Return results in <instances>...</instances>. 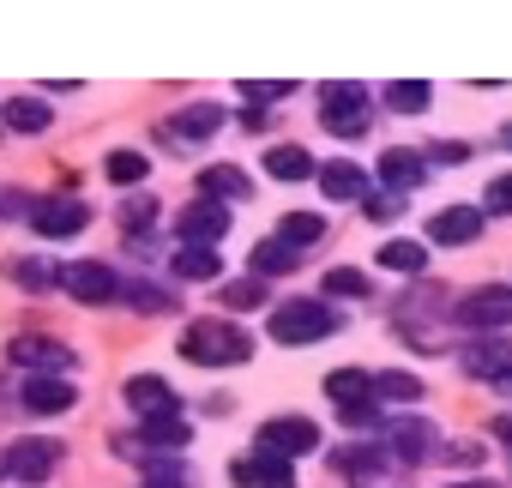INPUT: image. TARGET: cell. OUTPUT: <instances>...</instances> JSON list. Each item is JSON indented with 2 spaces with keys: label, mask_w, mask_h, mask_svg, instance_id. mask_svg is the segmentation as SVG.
I'll return each instance as SVG.
<instances>
[{
  "label": "cell",
  "mask_w": 512,
  "mask_h": 488,
  "mask_svg": "<svg viewBox=\"0 0 512 488\" xmlns=\"http://www.w3.org/2000/svg\"><path fill=\"white\" fill-rule=\"evenodd\" d=\"M181 356L193 368H235V362L253 356V338L241 326H229V320H193L181 332Z\"/></svg>",
  "instance_id": "obj_1"
},
{
  "label": "cell",
  "mask_w": 512,
  "mask_h": 488,
  "mask_svg": "<svg viewBox=\"0 0 512 488\" xmlns=\"http://www.w3.org/2000/svg\"><path fill=\"white\" fill-rule=\"evenodd\" d=\"M452 488H494V482H452Z\"/></svg>",
  "instance_id": "obj_43"
},
{
  "label": "cell",
  "mask_w": 512,
  "mask_h": 488,
  "mask_svg": "<svg viewBox=\"0 0 512 488\" xmlns=\"http://www.w3.org/2000/svg\"><path fill=\"white\" fill-rule=\"evenodd\" d=\"M320 127L338 133V139H362L368 133V91L362 85H326L320 91Z\"/></svg>",
  "instance_id": "obj_4"
},
{
  "label": "cell",
  "mask_w": 512,
  "mask_h": 488,
  "mask_svg": "<svg viewBox=\"0 0 512 488\" xmlns=\"http://www.w3.org/2000/svg\"><path fill=\"white\" fill-rule=\"evenodd\" d=\"M121 217H127V229H145V223H151V199H133Z\"/></svg>",
  "instance_id": "obj_41"
},
{
  "label": "cell",
  "mask_w": 512,
  "mask_h": 488,
  "mask_svg": "<svg viewBox=\"0 0 512 488\" xmlns=\"http://www.w3.org/2000/svg\"><path fill=\"white\" fill-rule=\"evenodd\" d=\"M488 205H494V211H512V175L488 181Z\"/></svg>",
  "instance_id": "obj_38"
},
{
  "label": "cell",
  "mask_w": 512,
  "mask_h": 488,
  "mask_svg": "<svg viewBox=\"0 0 512 488\" xmlns=\"http://www.w3.org/2000/svg\"><path fill=\"white\" fill-rule=\"evenodd\" d=\"M61 284H67V296H79V302H115V296H121L115 272L97 266V260H73V266H61Z\"/></svg>",
  "instance_id": "obj_8"
},
{
  "label": "cell",
  "mask_w": 512,
  "mask_h": 488,
  "mask_svg": "<svg viewBox=\"0 0 512 488\" xmlns=\"http://www.w3.org/2000/svg\"><path fill=\"white\" fill-rule=\"evenodd\" d=\"M374 398L416 404V398H422V380H416V374H374Z\"/></svg>",
  "instance_id": "obj_32"
},
{
  "label": "cell",
  "mask_w": 512,
  "mask_h": 488,
  "mask_svg": "<svg viewBox=\"0 0 512 488\" xmlns=\"http://www.w3.org/2000/svg\"><path fill=\"white\" fill-rule=\"evenodd\" d=\"M380 266L416 278V272H428V248H422V241H386V248H380Z\"/></svg>",
  "instance_id": "obj_26"
},
{
  "label": "cell",
  "mask_w": 512,
  "mask_h": 488,
  "mask_svg": "<svg viewBox=\"0 0 512 488\" xmlns=\"http://www.w3.org/2000/svg\"><path fill=\"white\" fill-rule=\"evenodd\" d=\"M380 175L392 181V193H404V187L428 181V157H422V151H404V145H392V151L380 157Z\"/></svg>",
  "instance_id": "obj_19"
},
{
  "label": "cell",
  "mask_w": 512,
  "mask_h": 488,
  "mask_svg": "<svg viewBox=\"0 0 512 488\" xmlns=\"http://www.w3.org/2000/svg\"><path fill=\"white\" fill-rule=\"evenodd\" d=\"M85 223H91V205L85 199H43L31 211V229L37 235H79Z\"/></svg>",
  "instance_id": "obj_13"
},
{
  "label": "cell",
  "mask_w": 512,
  "mask_h": 488,
  "mask_svg": "<svg viewBox=\"0 0 512 488\" xmlns=\"http://www.w3.org/2000/svg\"><path fill=\"white\" fill-rule=\"evenodd\" d=\"M223 272V260L211 254V248H187L181 241V254H175V278H187V284H211Z\"/></svg>",
  "instance_id": "obj_25"
},
{
  "label": "cell",
  "mask_w": 512,
  "mask_h": 488,
  "mask_svg": "<svg viewBox=\"0 0 512 488\" xmlns=\"http://www.w3.org/2000/svg\"><path fill=\"white\" fill-rule=\"evenodd\" d=\"M145 488H193V482H187V476H151Z\"/></svg>",
  "instance_id": "obj_42"
},
{
  "label": "cell",
  "mask_w": 512,
  "mask_h": 488,
  "mask_svg": "<svg viewBox=\"0 0 512 488\" xmlns=\"http://www.w3.org/2000/svg\"><path fill=\"white\" fill-rule=\"evenodd\" d=\"M217 127H223V109L217 103H193V109H181L169 121V139H211Z\"/></svg>",
  "instance_id": "obj_21"
},
{
  "label": "cell",
  "mask_w": 512,
  "mask_h": 488,
  "mask_svg": "<svg viewBox=\"0 0 512 488\" xmlns=\"http://www.w3.org/2000/svg\"><path fill=\"white\" fill-rule=\"evenodd\" d=\"M61 464V440H13L7 452V470L25 482V488H43V476Z\"/></svg>",
  "instance_id": "obj_6"
},
{
  "label": "cell",
  "mask_w": 512,
  "mask_h": 488,
  "mask_svg": "<svg viewBox=\"0 0 512 488\" xmlns=\"http://www.w3.org/2000/svg\"><path fill=\"white\" fill-rule=\"evenodd\" d=\"M446 464H482V446L458 440V446H446Z\"/></svg>",
  "instance_id": "obj_39"
},
{
  "label": "cell",
  "mask_w": 512,
  "mask_h": 488,
  "mask_svg": "<svg viewBox=\"0 0 512 488\" xmlns=\"http://www.w3.org/2000/svg\"><path fill=\"white\" fill-rule=\"evenodd\" d=\"M380 103H386V109H398V115H422V109L434 103V91H428L422 79H398V85H386V91H380Z\"/></svg>",
  "instance_id": "obj_27"
},
{
  "label": "cell",
  "mask_w": 512,
  "mask_h": 488,
  "mask_svg": "<svg viewBox=\"0 0 512 488\" xmlns=\"http://www.w3.org/2000/svg\"><path fill=\"white\" fill-rule=\"evenodd\" d=\"M290 91H296L290 79H247V85H241V97H247V103H284Z\"/></svg>",
  "instance_id": "obj_34"
},
{
  "label": "cell",
  "mask_w": 512,
  "mask_h": 488,
  "mask_svg": "<svg viewBox=\"0 0 512 488\" xmlns=\"http://www.w3.org/2000/svg\"><path fill=\"white\" fill-rule=\"evenodd\" d=\"M13 362L61 374V368H73V350H67V344H55V338H13Z\"/></svg>",
  "instance_id": "obj_18"
},
{
  "label": "cell",
  "mask_w": 512,
  "mask_h": 488,
  "mask_svg": "<svg viewBox=\"0 0 512 488\" xmlns=\"http://www.w3.org/2000/svg\"><path fill=\"white\" fill-rule=\"evenodd\" d=\"M109 181L115 187H133V181H145V169H151V157H139V151H109Z\"/></svg>",
  "instance_id": "obj_31"
},
{
  "label": "cell",
  "mask_w": 512,
  "mask_h": 488,
  "mask_svg": "<svg viewBox=\"0 0 512 488\" xmlns=\"http://www.w3.org/2000/svg\"><path fill=\"white\" fill-rule=\"evenodd\" d=\"M326 296H368V278L350 272V266H332L326 272Z\"/></svg>",
  "instance_id": "obj_35"
},
{
  "label": "cell",
  "mask_w": 512,
  "mask_h": 488,
  "mask_svg": "<svg viewBox=\"0 0 512 488\" xmlns=\"http://www.w3.org/2000/svg\"><path fill=\"white\" fill-rule=\"evenodd\" d=\"M229 476H235V488H296V470H290V464H278V458H260V452L241 458Z\"/></svg>",
  "instance_id": "obj_16"
},
{
  "label": "cell",
  "mask_w": 512,
  "mask_h": 488,
  "mask_svg": "<svg viewBox=\"0 0 512 488\" xmlns=\"http://www.w3.org/2000/svg\"><path fill=\"white\" fill-rule=\"evenodd\" d=\"M326 235V217L320 211H290L284 223H278V241L284 248H308V241H320Z\"/></svg>",
  "instance_id": "obj_28"
},
{
  "label": "cell",
  "mask_w": 512,
  "mask_h": 488,
  "mask_svg": "<svg viewBox=\"0 0 512 488\" xmlns=\"http://www.w3.org/2000/svg\"><path fill=\"white\" fill-rule=\"evenodd\" d=\"M362 211H368L374 223H392V217L404 211V193H392V187H386V193H368V205H362Z\"/></svg>",
  "instance_id": "obj_37"
},
{
  "label": "cell",
  "mask_w": 512,
  "mask_h": 488,
  "mask_svg": "<svg viewBox=\"0 0 512 488\" xmlns=\"http://www.w3.org/2000/svg\"><path fill=\"white\" fill-rule=\"evenodd\" d=\"M422 157H434V163H464V157H470V151H464V145H428V151H422Z\"/></svg>",
  "instance_id": "obj_40"
},
{
  "label": "cell",
  "mask_w": 512,
  "mask_h": 488,
  "mask_svg": "<svg viewBox=\"0 0 512 488\" xmlns=\"http://www.w3.org/2000/svg\"><path fill=\"white\" fill-rule=\"evenodd\" d=\"M229 205H217V199H199V205H187L181 211V241L187 248H211V241H223L229 235Z\"/></svg>",
  "instance_id": "obj_7"
},
{
  "label": "cell",
  "mask_w": 512,
  "mask_h": 488,
  "mask_svg": "<svg viewBox=\"0 0 512 488\" xmlns=\"http://www.w3.org/2000/svg\"><path fill=\"white\" fill-rule=\"evenodd\" d=\"M247 193H253V181H247L235 163H211V169L199 175V199H217V205L229 199V205H235V199H247Z\"/></svg>",
  "instance_id": "obj_17"
},
{
  "label": "cell",
  "mask_w": 512,
  "mask_h": 488,
  "mask_svg": "<svg viewBox=\"0 0 512 488\" xmlns=\"http://www.w3.org/2000/svg\"><path fill=\"white\" fill-rule=\"evenodd\" d=\"M0 121H7L13 133H49L55 109H49V103H37V97H7V103H0Z\"/></svg>",
  "instance_id": "obj_20"
},
{
  "label": "cell",
  "mask_w": 512,
  "mask_h": 488,
  "mask_svg": "<svg viewBox=\"0 0 512 488\" xmlns=\"http://www.w3.org/2000/svg\"><path fill=\"white\" fill-rule=\"evenodd\" d=\"M127 404L139 410V422H157V416H175L181 410L175 392H169V380H157V374H133L127 380Z\"/></svg>",
  "instance_id": "obj_14"
},
{
  "label": "cell",
  "mask_w": 512,
  "mask_h": 488,
  "mask_svg": "<svg viewBox=\"0 0 512 488\" xmlns=\"http://www.w3.org/2000/svg\"><path fill=\"white\" fill-rule=\"evenodd\" d=\"M121 296H127V302H133V308H139V314H163V308H169V296H163V290H157V284H127V290H121Z\"/></svg>",
  "instance_id": "obj_36"
},
{
  "label": "cell",
  "mask_w": 512,
  "mask_h": 488,
  "mask_svg": "<svg viewBox=\"0 0 512 488\" xmlns=\"http://www.w3.org/2000/svg\"><path fill=\"white\" fill-rule=\"evenodd\" d=\"M253 272L260 278H278V272H296V248H284V241L272 235V241H260L253 248Z\"/></svg>",
  "instance_id": "obj_29"
},
{
  "label": "cell",
  "mask_w": 512,
  "mask_h": 488,
  "mask_svg": "<svg viewBox=\"0 0 512 488\" xmlns=\"http://www.w3.org/2000/svg\"><path fill=\"white\" fill-rule=\"evenodd\" d=\"M464 368H470L476 380H494V386L512 392V338H476V344L464 350Z\"/></svg>",
  "instance_id": "obj_11"
},
{
  "label": "cell",
  "mask_w": 512,
  "mask_h": 488,
  "mask_svg": "<svg viewBox=\"0 0 512 488\" xmlns=\"http://www.w3.org/2000/svg\"><path fill=\"white\" fill-rule=\"evenodd\" d=\"M13 278H19V284H25L31 296H43L49 284H61V272H55L49 260H13Z\"/></svg>",
  "instance_id": "obj_33"
},
{
  "label": "cell",
  "mask_w": 512,
  "mask_h": 488,
  "mask_svg": "<svg viewBox=\"0 0 512 488\" xmlns=\"http://www.w3.org/2000/svg\"><path fill=\"white\" fill-rule=\"evenodd\" d=\"M73 398H79V392H73L61 374H31V380H25V392H19V404H25L31 416H67V410H73Z\"/></svg>",
  "instance_id": "obj_12"
},
{
  "label": "cell",
  "mask_w": 512,
  "mask_h": 488,
  "mask_svg": "<svg viewBox=\"0 0 512 488\" xmlns=\"http://www.w3.org/2000/svg\"><path fill=\"white\" fill-rule=\"evenodd\" d=\"M266 175H272V181H308V175H320V169H314V157H308L302 145H272V151H266Z\"/></svg>",
  "instance_id": "obj_22"
},
{
  "label": "cell",
  "mask_w": 512,
  "mask_h": 488,
  "mask_svg": "<svg viewBox=\"0 0 512 488\" xmlns=\"http://www.w3.org/2000/svg\"><path fill=\"white\" fill-rule=\"evenodd\" d=\"M482 235V211L476 205H452V211H440L434 223H428V241L434 248H458V241H476Z\"/></svg>",
  "instance_id": "obj_15"
},
{
  "label": "cell",
  "mask_w": 512,
  "mask_h": 488,
  "mask_svg": "<svg viewBox=\"0 0 512 488\" xmlns=\"http://www.w3.org/2000/svg\"><path fill=\"white\" fill-rule=\"evenodd\" d=\"M338 470H350L362 488H380V476H386V452H380V446H344V452H338Z\"/></svg>",
  "instance_id": "obj_23"
},
{
  "label": "cell",
  "mask_w": 512,
  "mask_h": 488,
  "mask_svg": "<svg viewBox=\"0 0 512 488\" xmlns=\"http://www.w3.org/2000/svg\"><path fill=\"white\" fill-rule=\"evenodd\" d=\"M0 476H13V470H7V458H0Z\"/></svg>",
  "instance_id": "obj_45"
},
{
  "label": "cell",
  "mask_w": 512,
  "mask_h": 488,
  "mask_svg": "<svg viewBox=\"0 0 512 488\" xmlns=\"http://www.w3.org/2000/svg\"><path fill=\"white\" fill-rule=\"evenodd\" d=\"M458 320L464 326H512V290L506 284H482L458 302Z\"/></svg>",
  "instance_id": "obj_10"
},
{
  "label": "cell",
  "mask_w": 512,
  "mask_h": 488,
  "mask_svg": "<svg viewBox=\"0 0 512 488\" xmlns=\"http://www.w3.org/2000/svg\"><path fill=\"white\" fill-rule=\"evenodd\" d=\"M278 344H314V338H326V332H338V314L326 308V302H284L278 314H272V326H266Z\"/></svg>",
  "instance_id": "obj_2"
},
{
  "label": "cell",
  "mask_w": 512,
  "mask_h": 488,
  "mask_svg": "<svg viewBox=\"0 0 512 488\" xmlns=\"http://www.w3.org/2000/svg\"><path fill=\"white\" fill-rule=\"evenodd\" d=\"M326 398H338V416H344L350 428L380 422V404H374V374H362V368H338V374L326 380Z\"/></svg>",
  "instance_id": "obj_5"
},
{
  "label": "cell",
  "mask_w": 512,
  "mask_h": 488,
  "mask_svg": "<svg viewBox=\"0 0 512 488\" xmlns=\"http://www.w3.org/2000/svg\"><path fill=\"white\" fill-rule=\"evenodd\" d=\"M500 139H506V145H512V121H506V127H500Z\"/></svg>",
  "instance_id": "obj_44"
},
{
  "label": "cell",
  "mask_w": 512,
  "mask_h": 488,
  "mask_svg": "<svg viewBox=\"0 0 512 488\" xmlns=\"http://www.w3.org/2000/svg\"><path fill=\"white\" fill-rule=\"evenodd\" d=\"M253 446H260V458L290 464V458H302V452H314V446H320V428H314L308 416H272L260 434H253Z\"/></svg>",
  "instance_id": "obj_3"
},
{
  "label": "cell",
  "mask_w": 512,
  "mask_h": 488,
  "mask_svg": "<svg viewBox=\"0 0 512 488\" xmlns=\"http://www.w3.org/2000/svg\"><path fill=\"white\" fill-rule=\"evenodd\" d=\"M320 193L326 199H368V181L356 163H332V169H320Z\"/></svg>",
  "instance_id": "obj_24"
},
{
  "label": "cell",
  "mask_w": 512,
  "mask_h": 488,
  "mask_svg": "<svg viewBox=\"0 0 512 488\" xmlns=\"http://www.w3.org/2000/svg\"><path fill=\"white\" fill-rule=\"evenodd\" d=\"M229 314H253V308H260L266 302V284L260 278H241V284H223V296H217Z\"/></svg>",
  "instance_id": "obj_30"
},
{
  "label": "cell",
  "mask_w": 512,
  "mask_h": 488,
  "mask_svg": "<svg viewBox=\"0 0 512 488\" xmlns=\"http://www.w3.org/2000/svg\"><path fill=\"white\" fill-rule=\"evenodd\" d=\"M380 440L392 446V458L422 464V458L434 452V422H422V416H398V422H386V428H380Z\"/></svg>",
  "instance_id": "obj_9"
}]
</instances>
